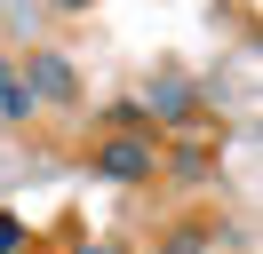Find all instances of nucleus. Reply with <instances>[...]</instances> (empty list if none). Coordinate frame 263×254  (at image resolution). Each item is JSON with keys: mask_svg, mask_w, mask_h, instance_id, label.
Instances as JSON below:
<instances>
[{"mask_svg": "<svg viewBox=\"0 0 263 254\" xmlns=\"http://www.w3.org/2000/svg\"><path fill=\"white\" fill-rule=\"evenodd\" d=\"M88 167H96L104 183H152V175H160V135H152V127L96 135V143H88Z\"/></svg>", "mask_w": 263, "mask_h": 254, "instance_id": "obj_1", "label": "nucleus"}, {"mask_svg": "<svg viewBox=\"0 0 263 254\" xmlns=\"http://www.w3.org/2000/svg\"><path fill=\"white\" fill-rule=\"evenodd\" d=\"M144 103V119H152V135H176V127H192V111H199V88L183 72H152V88L136 95Z\"/></svg>", "mask_w": 263, "mask_h": 254, "instance_id": "obj_2", "label": "nucleus"}, {"mask_svg": "<svg viewBox=\"0 0 263 254\" xmlns=\"http://www.w3.org/2000/svg\"><path fill=\"white\" fill-rule=\"evenodd\" d=\"M215 151H223V143H215L208 127H176V135H160V175L167 183H208Z\"/></svg>", "mask_w": 263, "mask_h": 254, "instance_id": "obj_3", "label": "nucleus"}, {"mask_svg": "<svg viewBox=\"0 0 263 254\" xmlns=\"http://www.w3.org/2000/svg\"><path fill=\"white\" fill-rule=\"evenodd\" d=\"M16 72H24V88H32V103H80V64H72V56H56V48H40V56L32 64H16Z\"/></svg>", "mask_w": 263, "mask_h": 254, "instance_id": "obj_4", "label": "nucleus"}, {"mask_svg": "<svg viewBox=\"0 0 263 254\" xmlns=\"http://www.w3.org/2000/svg\"><path fill=\"white\" fill-rule=\"evenodd\" d=\"M152 254H215V222H176V230H160Z\"/></svg>", "mask_w": 263, "mask_h": 254, "instance_id": "obj_5", "label": "nucleus"}, {"mask_svg": "<svg viewBox=\"0 0 263 254\" xmlns=\"http://www.w3.org/2000/svg\"><path fill=\"white\" fill-rule=\"evenodd\" d=\"M0 119H32V88H24V72L8 56H0Z\"/></svg>", "mask_w": 263, "mask_h": 254, "instance_id": "obj_6", "label": "nucleus"}, {"mask_svg": "<svg viewBox=\"0 0 263 254\" xmlns=\"http://www.w3.org/2000/svg\"><path fill=\"white\" fill-rule=\"evenodd\" d=\"M24 246V230H16V215H0V254H16Z\"/></svg>", "mask_w": 263, "mask_h": 254, "instance_id": "obj_7", "label": "nucleus"}, {"mask_svg": "<svg viewBox=\"0 0 263 254\" xmlns=\"http://www.w3.org/2000/svg\"><path fill=\"white\" fill-rule=\"evenodd\" d=\"M48 8H56V16H88L96 0H48Z\"/></svg>", "mask_w": 263, "mask_h": 254, "instance_id": "obj_8", "label": "nucleus"}, {"mask_svg": "<svg viewBox=\"0 0 263 254\" xmlns=\"http://www.w3.org/2000/svg\"><path fill=\"white\" fill-rule=\"evenodd\" d=\"M72 254H120V246H112V238H88V246H72Z\"/></svg>", "mask_w": 263, "mask_h": 254, "instance_id": "obj_9", "label": "nucleus"}]
</instances>
